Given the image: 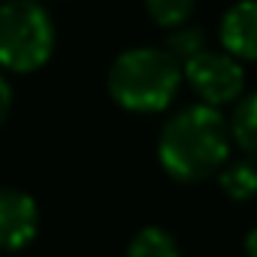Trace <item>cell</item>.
Here are the masks:
<instances>
[{"mask_svg":"<svg viewBox=\"0 0 257 257\" xmlns=\"http://www.w3.org/2000/svg\"><path fill=\"white\" fill-rule=\"evenodd\" d=\"M0 4H7V0H0Z\"/></svg>","mask_w":257,"mask_h":257,"instance_id":"14","label":"cell"},{"mask_svg":"<svg viewBox=\"0 0 257 257\" xmlns=\"http://www.w3.org/2000/svg\"><path fill=\"white\" fill-rule=\"evenodd\" d=\"M124 257H182V248L176 236L164 227H143L127 242Z\"/></svg>","mask_w":257,"mask_h":257,"instance_id":"9","label":"cell"},{"mask_svg":"<svg viewBox=\"0 0 257 257\" xmlns=\"http://www.w3.org/2000/svg\"><path fill=\"white\" fill-rule=\"evenodd\" d=\"M143 7H146V16L158 28L173 31V28H182L191 22L197 0H143Z\"/></svg>","mask_w":257,"mask_h":257,"instance_id":"10","label":"cell"},{"mask_svg":"<svg viewBox=\"0 0 257 257\" xmlns=\"http://www.w3.org/2000/svg\"><path fill=\"white\" fill-rule=\"evenodd\" d=\"M40 233V206L22 188H0V251H22Z\"/></svg>","mask_w":257,"mask_h":257,"instance_id":"5","label":"cell"},{"mask_svg":"<svg viewBox=\"0 0 257 257\" xmlns=\"http://www.w3.org/2000/svg\"><path fill=\"white\" fill-rule=\"evenodd\" d=\"M230 127V143L257 164V91L254 94H242L233 103V115L227 118Z\"/></svg>","mask_w":257,"mask_h":257,"instance_id":"7","label":"cell"},{"mask_svg":"<svg viewBox=\"0 0 257 257\" xmlns=\"http://www.w3.org/2000/svg\"><path fill=\"white\" fill-rule=\"evenodd\" d=\"M245 254L248 257H257V224L245 233Z\"/></svg>","mask_w":257,"mask_h":257,"instance_id":"13","label":"cell"},{"mask_svg":"<svg viewBox=\"0 0 257 257\" xmlns=\"http://www.w3.org/2000/svg\"><path fill=\"white\" fill-rule=\"evenodd\" d=\"M182 82V61L173 58L164 46L127 49L115 55L106 73V91L112 103L137 115H155L170 109Z\"/></svg>","mask_w":257,"mask_h":257,"instance_id":"2","label":"cell"},{"mask_svg":"<svg viewBox=\"0 0 257 257\" xmlns=\"http://www.w3.org/2000/svg\"><path fill=\"white\" fill-rule=\"evenodd\" d=\"M58 34L43 0H7L0 4V70L37 73L49 64Z\"/></svg>","mask_w":257,"mask_h":257,"instance_id":"3","label":"cell"},{"mask_svg":"<svg viewBox=\"0 0 257 257\" xmlns=\"http://www.w3.org/2000/svg\"><path fill=\"white\" fill-rule=\"evenodd\" d=\"M218 40L227 55L257 64V0H236L224 10Z\"/></svg>","mask_w":257,"mask_h":257,"instance_id":"6","label":"cell"},{"mask_svg":"<svg viewBox=\"0 0 257 257\" xmlns=\"http://www.w3.org/2000/svg\"><path fill=\"white\" fill-rule=\"evenodd\" d=\"M182 79L185 85L200 97V103L206 106H233L242 94H245V67L239 58L227 55L224 49H203L194 58H188L182 64Z\"/></svg>","mask_w":257,"mask_h":257,"instance_id":"4","label":"cell"},{"mask_svg":"<svg viewBox=\"0 0 257 257\" xmlns=\"http://www.w3.org/2000/svg\"><path fill=\"white\" fill-rule=\"evenodd\" d=\"M164 49H167L173 58H179V61L185 64L188 58H194L197 52L206 49V31L197 28V25H191V22L182 25V28H173V31H167Z\"/></svg>","mask_w":257,"mask_h":257,"instance_id":"11","label":"cell"},{"mask_svg":"<svg viewBox=\"0 0 257 257\" xmlns=\"http://www.w3.org/2000/svg\"><path fill=\"white\" fill-rule=\"evenodd\" d=\"M218 188L227 200L233 203H248L257 197V164L242 158V161H227L218 173Z\"/></svg>","mask_w":257,"mask_h":257,"instance_id":"8","label":"cell"},{"mask_svg":"<svg viewBox=\"0 0 257 257\" xmlns=\"http://www.w3.org/2000/svg\"><path fill=\"white\" fill-rule=\"evenodd\" d=\"M10 109H13V85H10V79H7V73L0 70V124L7 121V115H10Z\"/></svg>","mask_w":257,"mask_h":257,"instance_id":"12","label":"cell"},{"mask_svg":"<svg viewBox=\"0 0 257 257\" xmlns=\"http://www.w3.org/2000/svg\"><path fill=\"white\" fill-rule=\"evenodd\" d=\"M230 127L221 109L194 103L179 109L158 134V164L161 170L182 182L197 185L221 173L230 161Z\"/></svg>","mask_w":257,"mask_h":257,"instance_id":"1","label":"cell"}]
</instances>
